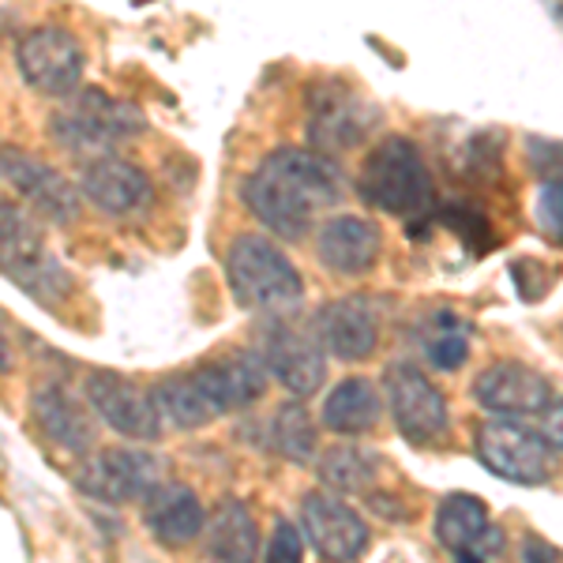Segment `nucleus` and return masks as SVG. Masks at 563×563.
<instances>
[{"mask_svg":"<svg viewBox=\"0 0 563 563\" xmlns=\"http://www.w3.org/2000/svg\"><path fill=\"white\" fill-rule=\"evenodd\" d=\"M87 398L109 429L129 435V440H154L162 432V413L154 406V395L140 384H129L124 376L95 372L87 379Z\"/></svg>","mask_w":563,"mask_h":563,"instance_id":"14","label":"nucleus"},{"mask_svg":"<svg viewBox=\"0 0 563 563\" xmlns=\"http://www.w3.org/2000/svg\"><path fill=\"white\" fill-rule=\"evenodd\" d=\"M143 129L147 121L140 109L117 102L106 90H84L76 102L53 117V140L76 154H106Z\"/></svg>","mask_w":563,"mask_h":563,"instance_id":"6","label":"nucleus"},{"mask_svg":"<svg viewBox=\"0 0 563 563\" xmlns=\"http://www.w3.org/2000/svg\"><path fill=\"white\" fill-rule=\"evenodd\" d=\"M143 522H147L151 538L162 541L166 549H185L196 538H203L207 511L196 499L192 488L185 485H158L147 496L143 507Z\"/></svg>","mask_w":563,"mask_h":563,"instance_id":"20","label":"nucleus"},{"mask_svg":"<svg viewBox=\"0 0 563 563\" xmlns=\"http://www.w3.org/2000/svg\"><path fill=\"white\" fill-rule=\"evenodd\" d=\"M20 71L42 95H71L84 79V49L60 26H38L20 42Z\"/></svg>","mask_w":563,"mask_h":563,"instance_id":"13","label":"nucleus"},{"mask_svg":"<svg viewBox=\"0 0 563 563\" xmlns=\"http://www.w3.org/2000/svg\"><path fill=\"white\" fill-rule=\"evenodd\" d=\"M301 556H305L301 533H297L286 519H278L275 522V538H271V549H267V560H275V563H297Z\"/></svg>","mask_w":563,"mask_h":563,"instance_id":"28","label":"nucleus"},{"mask_svg":"<svg viewBox=\"0 0 563 563\" xmlns=\"http://www.w3.org/2000/svg\"><path fill=\"white\" fill-rule=\"evenodd\" d=\"M301 522L312 549L327 560H357L368 549L365 519L339 496L308 493L301 504Z\"/></svg>","mask_w":563,"mask_h":563,"instance_id":"17","label":"nucleus"},{"mask_svg":"<svg viewBox=\"0 0 563 563\" xmlns=\"http://www.w3.org/2000/svg\"><path fill=\"white\" fill-rule=\"evenodd\" d=\"M320 477L331 488H339V493H368L376 470H372V459L365 451L334 448V451H327L320 462Z\"/></svg>","mask_w":563,"mask_h":563,"instance_id":"26","label":"nucleus"},{"mask_svg":"<svg viewBox=\"0 0 563 563\" xmlns=\"http://www.w3.org/2000/svg\"><path fill=\"white\" fill-rule=\"evenodd\" d=\"M256 357L263 361L267 376H275L294 395H316L327 379V357L320 342L308 339L305 331L289 327L286 320H278V316L263 327Z\"/></svg>","mask_w":563,"mask_h":563,"instance_id":"11","label":"nucleus"},{"mask_svg":"<svg viewBox=\"0 0 563 563\" xmlns=\"http://www.w3.org/2000/svg\"><path fill=\"white\" fill-rule=\"evenodd\" d=\"M477 455L496 477L515 481V485H544L556 466V443H549L530 424L493 421L477 429Z\"/></svg>","mask_w":563,"mask_h":563,"instance_id":"7","label":"nucleus"},{"mask_svg":"<svg viewBox=\"0 0 563 563\" xmlns=\"http://www.w3.org/2000/svg\"><path fill=\"white\" fill-rule=\"evenodd\" d=\"M470 339H474V327L451 308H443V312H435L421 323V353L440 372H455L466 365Z\"/></svg>","mask_w":563,"mask_h":563,"instance_id":"25","label":"nucleus"},{"mask_svg":"<svg viewBox=\"0 0 563 563\" xmlns=\"http://www.w3.org/2000/svg\"><path fill=\"white\" fill-rule=\"evenodd\" d=\"M379 124L376 106L342 84H320L308 98V140L320 151H350Z\"/></svg>","mask_w":563,"mask_h":563,"instance_id":"10","label":"nucleus"},{"mask_svg":"<svg viewBox=\"0 0 563 563\" xmlns=\"http://www.w3.org/2000/svg\"><path fill=\"white\" fill-rule=\"evenodd\" d=\"M225 275L244 308L256 312L282 316L289 308L301 305V275L286 256L278 252V244H271L260 233H244L230 244L225 256Z\"/></svg>","mask_w":563,"mask_h":563,"instance_id":"4","label":"nucleus"},{"mask_svg":"<svg viewBox=\"0 0 563 563\" xmlns=\"http://www.w3.org/2000/svg\"><path fill=\"white\" fill-rule=\"evenodd\" d=\"M533 556H556V549H541V544H530V549H526V560H533Z\"/></svg>","mask_w":563,"mask_h":563,"instance_id":"31","label":"nucleus"},{"mask_svg":"<svg viewBox=\"0 0 563 563\" xmlns=\"http://www.w3.org/2000/svg\"><path fill=\"white\" fill-rule=\"evenodd\" d=\"M435 541L455 560L466 563L493 560L504 552V533L488 519L485 504L470 493H455L440 504V511H435Z\"/></svg>","mask_w":563,"mask_h":563,"instance_id":"16","label":"nucleus"},{"mask_svg":"<svg viewBox=\"0 0 563 563\" xmlns=\"http://www.w3.org/2000/svg\"><path fill=\"white\" fill-rule=\"evenodd\" d=\"M316 249L334 275H365L379 260V230L357 214H339L323 222Z\"/></svg>","mask_w":563,"mask_h":563,"instance_id":"21","label":"nucleus"},{"mask_svg":"<svg viewBox=\"0 0 563 563\" xmlns=\"http://www.w3.org/2000/svg\"><path fill=\"white\" fill-rule=\"evenodd\" d=\"M316 342L339 361H365L379 342V320L365 297H342L316 312Z\"/></svg>","mask_w":563,"mask_h":563,"instance_id":"18","label":"nucleus"},{"mask_svg":"<svg viewBox=\"0 0 563 563\" xmlns=\"http://www.w3.org/2000/svg\"><path fill=\"white\" fill-rule=\"evenodd\" d=\"M0 275L20 282L42 305H53L68 294V275L45 244L38 222L15 203H0Z\"/></svg>","mask_w":563,"mask_h":563,"instance_id":"5","label":"nucleus"},{"mask_svg":"<svg viewBox=\"0 0 563 563\" xmlns=\"http://www.w3.org/2000/svg\"><path fill=\"white\" fill-rule=\"evenodd\" d=\"M267 390V368L256 353H238V357L211 361L192 372L162 379L151 390L162 421L177 429H203L222 413H233L241 406H252Z\"/></svg>","mask_w":563,"mask_h":563,"instance_id":"2","label":"nucleus"},{"mask_svg":"<svg viewBox=\"0 0 563 563\" xmlns=\"http://www.w3.org/2000/svg\"><path fill=\"white\" fill-rule=\"evenodd\" d=\"M162 485V462L135 448H113L102 451L90 462H84L76 474V488L102 504H135L147 499Z\"/></svg>","mask_w":563,"mask_h":563,"instance_id":"9","label":"nucleus"},{"mask_svg":"<svg viewBox=\"0 0 563 563\" xmlns=\"http://www.w3.org/2000/svg\"><path fill=\"white\" fill-rule=\"evenodd\" d=\"M256 549H260V533H256V519H252L249 504H241V499H233V496L222 499V507H218L211 519V530H207V552H211L214 560L244 563L256 556Z\"/></svg>","mask_w":563,"mask_h":563,"instance_id":"24","label":"nucleus"},{"mask_svg":"<svg viewBox=\"0 0 563 563\" xmlns=\"http://www.w3.org/2000/svg\"><path fill=\"white\" fill-rule=\"evenodd\" d=\"M12 368V350H8V339H4V331H0V372H8Z\"/></svg>","mask_w":563,"mask_h":563,"instance_id":"30","label":"nucleus"},{"mask_svg":"<svg viewBox=\"0 0 563 563\" xmlns=\"http://www.w3.org/2000/svg\"><path fill=\"white\" fill-rule=\"evenodd\" d=\"M379 410H384V406H379L376 387H372L368 379L353 376V379H342V384L327 395L323 424L342 435H361V432L376 429Z\"/></svg>","mask_w":563,"mask_h":563,"instance_id":"23","label":"nucleus"},{"mask_svg":"<svg viewBox=\"0 0 563 563\" xmlns=\"http://www.w3.org/2000/svg\"><path fill=\"white\" fill-rule=\"evenodd\" d=\"M384 390L390 417L410 443L429 448L448 435V398L417 365H406V361L390 365L384 372Z\"/></svg>","mask_w":563,"mask_h":563,"instance_id":"8","label":"nucleus"},{"mask_svg":"<svg viewBox=\"0 0 563 563\" xmlns=\"http://www.w3.org/2000/svg\"><path fill=\"white\" fill-rule=\"evenodd\" d=\"M84 196L106 214H135L151 203V180L140 166L121 158H95L84 174Z\"/></svg>","mask_w":563,"mask_h":563,"instance_id":"19","label":"nucleus"},{"mask_svg":"<svg viewBox=\"0 0 563 563\" xmlns=\"http://www.w3.org/2000/svg\"><path fill=\"white\" fill-rule=\"evenodd\" d=\"M34 417H38L42 432L60 451H68V455H84V451H90V443H95V429H90L84 410L60 387H45L34 395Z\"/></svg>","mask_w":563,"mask_h":563,"instance_id":"22","label":"nucleus"},{"mask_svg":"<svg viewBox=\"0 0 563 563\" xmlns=\"http://www.w3.org/2000/svg\"><path fill=\"white\" fill-rule=\"evenodd\" d=\"M0 180H8L38 214L53 218V222H76L79 214L76 188L53 166L34 158V154H26L20 147H0Z\"/></svg>","mask_w":563,"mask_h":563,"instance_id":"15","label":"nucleus"},{"mask_svg":"<svg viewBox=\"0 0 563 563\" xmlns=\"http://www.w3.org/2000/svg\"><path fill=\"white\" fill-rule=\"evenodd\" d=\"M357 192L368 207L406 222L429 218L432 207V174L424 166L421 151L406 135H390L368 151L365 166H361Z\"/></svg>","mask_w":563,"mask_h":563,"instance_id":"3","label":"nucleus"},{"mask_svg":"<svg viewBox=\"0 0 563 563\" xmlns=\"http://www.w3.org/2000/svg\"><path fill=\"white\" fill-rule=\"evenodd\" d=\"M342 199V174L316 151L282 147L260 162L244 185V203L267 230L301 241L327 207Z\"/></svg>","mask_w":563,"mask_h":563,"instance_id":"1","label":"nucleus"},{"mask_svg":"<svg viewBox=\"0 0 563 563\" xmlns=\"http://www.w3.org/2000/svg\"><path fill=\"white\" fill-rule=\"evenodd\" d=\"M538 214H541L544 233H549L552 241H560L563 218H560V177H556V174H552L549 185L541 188V207H538Z\"/></svg>","mask_w":563,"mask_h":563,"instance_id":"29","label":"nucleus"},{"mask_svg":"<svg viewBox=\"0 0 563 563\" xmlns=\"http://www.w3.org/2000/svg\"><path fill=\"white\" fill-rule=\"evenodd\" d=\"M474 395L488 413L515 417V421L556 410V387H552V379L533 372L530 365H519V361H504V365L481 372Z\"/></svg>","mask_w":563,"mask_h":563,"instance_id":"12","label":"nucleus"},{"mask_svg":"<svg viewBox=\"0 0 563 563\" xmlns=\"http://www.w3.org/2000/svg\"><path fill=\"white\" fill-rule=\"evenodd\" d=\"M275 448L294 462H308L316 455V424H312V417H308V410L301 402H289L278 410Z\"/></svg>","mask_w":563,"mask_h":563,"instance_id":"27","label":"nucleus"}]
</instances>
